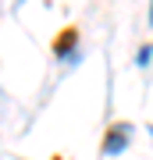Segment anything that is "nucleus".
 Returning a JSON list of instances; mask_svg holds the SVG:
<instances>
[{"label":"nucleus","mask_w":153,"mask_h":160,"mask_svg":"<svg viewBox=\"0 0 153 160\" xmlns=\"http://www.w3.org/2000/svg\"><path fill=\"white\" fill-rule=\"evenodd\" d=\"M128 125L121 121V125H110L107 128V139H103V157H114V153H121V149L128 146Z\"/></svg>","instance_id":"f257e3e1"},{"label":"nucleus","mask_w":153,"mask_h":160,"mask_svg":"<svg viewBox=\"0 0 153 160\" xmlns=\"http://www.w3.org/2000/svg\"><path fill=\"white\" fill-rule=\"evenodd\" d=\"M71 43H75V32L68 29V32H64V36H57V43H54V50H57V53H68V50H71Z\"/></svg>","instance_id":"f03ea898"},{"label":"nucleus","mask_w":153,"mask_h":160,"mask_svg":"<svg viewBox=\"0 0 153 160\" xmlns=\"http://www.w3.org/2000/svg\"><path fill=\"white\" fill-rule=\"evenodd\" d=\"M150 22H153V4H150Z\"/></svg>","instance_id":"7ed1b4c3"},{"label":"nucleus","mask_w":153,"mask_h":160,"mask_svg":"<svg viewBox=\"0 0 153 160\" xmlns=\"http://www.w3.org/2000/svg\"><path fill=\"white\" fill-rule=\"evenodd\" d=\"M150 132H153V128H150Z\"/></svg>","instance_id":"20e7f679"}]
</instances>
